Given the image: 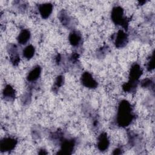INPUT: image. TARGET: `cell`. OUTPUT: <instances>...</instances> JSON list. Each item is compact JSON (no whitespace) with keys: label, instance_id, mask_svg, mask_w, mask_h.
<instances>
[{"label":"cell","instance_id":"cell-1","mask_svg":"<svg viewBox=\"0 0 155 155\" xmlns=\"http://www.w3.org/2000/svg\"><path fill=\"white\" fill-rule=\"evenodd\" d=\"M135 117L133 107L127 100L121 101L117 107L116 123L118 127L125 128L129 126Z\"/></svg>","mask_w":155,"mask_h":155},{"label":"cell","instance_id":"cell-2","mask_svg":"<svg viewBox=\"0 0 155 155\" xmlns=\"http://www.w3.org/2000/svg\"><path fill=\"white\" fill-rule=\"evenodd\" d=\"M142 68L139 64L137 63L133 64L130 70L128 81L122 85L123 90L125 92H134L137 87L139 78L142 76Z\"/></svg>","mask_w":155,"mask_h":155},{"label":"cell","instance_id":"cell-3","mask_svg":"<svg viewBox=\"0 0 155 155\" xmlns=\"http://www.w3.org/2000/svg\"><path fill=\"white\" fill-rule=\"evenodd\" d=\"M111 19L114 24L122 26L125 30H128V20L125 16L124 10L122 7L116 5L113 7L111 12Z\"/></svg>","mask_w":155,"mask_h":155},{"label":"cell","instance_id":"cell-4","mask_svg":"<svg viewBox=\"0 0 155 155\" xmlns=\"http://www.w3.org/2000/svg\"><path fill=\"white\" fill-rule=\"evenodd\" d=\"M18 143V140L12 136L3 137L0 140V150L2 153L10 152L15 149Z\"/></svg>","mask_w":155,"mask_h":155},{"label":"cell","instance_id":"cell-5","mask_svg":"<svg viewBox=\"0 0 155 155\" xmlns=\"http://www.w3.org/2000/svg\"><path fill=\"white\" fill-rule=\"evenodd\" d=\"M61 149L58 154H71L74 149L76 141L73 139H64V137L60 141Z\"/></svg>","mask_w":155,"mask_h":155},{"label":"cell","instance_id":"cell-6","mask_svg":"<svg viewBox=\"0 0 155 155\" xmlns=\"http://www.w3.org/2000/svg\"><path fill=\"white\" fill-rule=\"evenodd\" d=\"M81 82L83 86L89 89H95L97 88L98 84L92 74L88 72H84L81 77Z\"/></svg>","mask_w":155,"mask_h":155},{"label":"cell","instance_id":"cell-7","mask_svg":"<svg viewBox=\"0 0 155 155\" xmlns=\"http://www.w3.org/2000/svg\"><path fill=\"white\" fill-rule=\"evenodd\" d=\"M114 36V44L116 47L118 48H123L127 44L128 41V35L123 30H119Z\"/></svg>","mask_w":155,"mask_h":155},{"label":"cell","instance_id":"cell-8","mask_svg":"<svg viewBox=\"0 0 155 155\" xmlns=\"http://www.w3.org/2000/svg\"><path fill=\"white\" fill-rule=\"evenodd\" d=\"M7 51L11 63L13 65H18L20 62V56L17 46L13 44H9L7 47Z\"/></svg>","mask_w":155,"mask_h":155},{"label":"cell","instance_id":"cell-9","mask_svg":"<svg viewBox=\"0 0 155 155\" xmlns=\"http://www.w3.org/2000/svg\"><path fill=\"white\" fill-rule=\"evenodd\" d=\"M110 146V139L105 132L101 133L97 137V148L100 151H105Z\"/></svg>","mask_w":155,"mask_h":155},{"label":"cell","instance_id":"cell-10","mask_svg":"<svg viewBox=\"0 0 155 155\" xmlns=\"http://www.w3.org/2000/svg\"><path fill=\"white\" fill-rule=\"evenodd\" d=\"M38 9L41 18L42 19H47L52 13L53 5L49 2L39 4L38 5Z\"/></svg>","mask_w":155,"mask_h":155},{"label":"cell","instance_id":"cell-11","mask_svg":"<svg viewBox=\"0 0 155 155\" xmlns=\"http://www.w3.org/2000/svg\"><path fill=\"white\" fill-rule=\"evenodd\" d=\"M70 44L74 47H79L82 42V36L81 33L77 30L71 31L68 36Z\"/></svg>","mask_w":155,"mask_h":155},{"label":"cell","instance_id":"cell-12","mask_svg":"<svg viewBox=\"0 0 155 155\" xmlns=\"http://www.w3.org/2000/svg\"><path fill=\"white\" fill-rule=\"evenodd\" d=\"M2 98L8 102H12L15 99L16 97V92L14 88L8 84L6 85L2 90Z\"/></svg>","mask_w":155,"mask_h":155},{"label":"cell","instance_id":"cell-13","mask_svg":"<svg viewBox=\"0 0 155 155\" xmlns=\"http://www.w3.org/2000/svg\"><path fill=\"white\" fill-rule=\"evenodd\" d=\"M42 71V68L39 65L35 66L28 73L27 76V81L28 82L33 83L36 82L40 77Z\"/></svg>","mask_w":155,"mask_h":155},{"label":"cell","instance_id":"cell-14","mask_svg":"<svg viewBox=\"0 0 155 155\" xmlns=\"http://www.w3.org/2000/svg\"><path fill=\"white\" fill-rule=\"evenodd\" d=\"M58 18L61 24L67 27H70L73 21L72 18L65 10H61L58 15Z\"/></svg>","mask_w":155,"mask_h":155},{"label":"cell","instance_id":"cell-15","mask_svg":"<svg viewBox=\"0 0 155 155\" xmlns=\"http://www.w3.org/2000/svg\"><path fill=\"white\" fill-rule=\"evenodd\" d=\"M30 37L31 33L29 30L26 28L22 29L17 37L18 42L21 45H25L28 42Z\"/></svg>","mask_w":155,"mask_h":155},{"label":"cell","instance_id":"cell-16","mask_svg":"<svg viewBox=\"0 0 155 155\" xmlns=\"http://www.w3.org/2000/svg\"><path fill=\"white\" fill-rule=\"evenodd\" d=\"M35 53V48L32 45L26 46L22 50V56L26 59H31Z\"/></svg>","mask_w":155,"mask_h":155},{"label":"cell","instance_id":"cell-17","mask_svg":"<svg viewBox=\"0 0 155 155\" xmlns=\"http://www.w3.org/2000/svg\"><path fill=\"white\" fill-rule=\"evenodd\" d=\"M64 82V78L62 75L58 76L54 81V83L53 86V90L54 91H57L59 88H61Z\"/></svg>","mask_w":155,"mask_h":155},{"label":"cell","instance_id":"cell-18","mask_svg":"<svg viewBox=\"0 0 155 155\" xmlns=\"http://www.w3.org/2000/svg\"><path fill=\"white\" fill-rule=\"evenodd\" d=\"M140 85L143 88H150L151 87H152L153 88H154V82L150 78H146L143 79L140 82Z\"/></svg>","mask_w":155,"mask_h":155},{"label":"cell","instance_id":"cell-19","mask_svg":"<svg viewBox=\"0 0 155 155\" xmlns=\"http://www.w3.org/2000/svg\"><path fill=\"white\" fill-rule=\"evenodd\" d=\"M154 68V53L152 54V56H151V58L150 59V61L148 62L147 65V69L148 71H150L153 70Z\"/></svg>","mask_w":155,"mask_h":155},{"label":"cell","instance_id":"cell-20","mask_svg":"<svg viewBox=\"0 0 155 155\" xmlns=\"http://www.w3.org/2000/svg\"><path fill=\"white\" fill-rule=\"evenodd\" d=\"M122 149L121 148H116L113 150V154H120L122 153Z\"/></svg>","mask_w":155,"mask_h":155}]
</instances>
